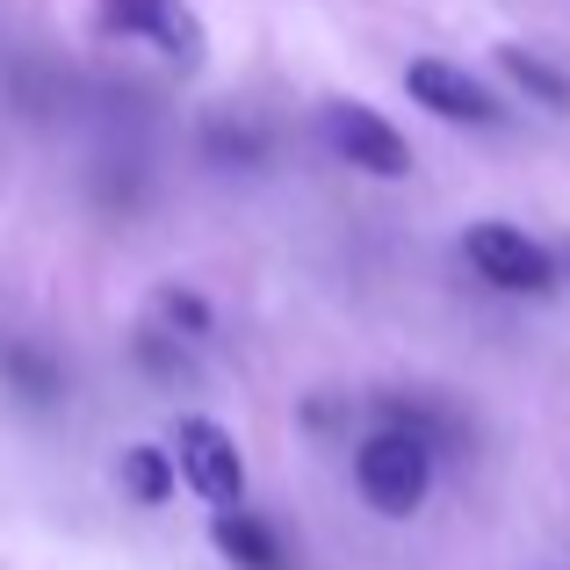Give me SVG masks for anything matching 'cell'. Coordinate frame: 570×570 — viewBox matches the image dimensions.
<instances>
[{"label":"cell","mask_w":570,"mask_h":570,"mask_svg":"<svg viewBox=\"0 0 570 570\" xmlns=\"http://www.w3.org/2000/svg\"><path fill=\"white\" fill-rule=\"evenodd\" d=\"M354 484H362V499L383 520H412L433 491V441H419L412 426H390L383 419L362 441V455H354Z\"/></svg>","instance_id":"6da1fadb"},{"label":"cell","mask_w":570,"mask_h":570,"mask_svg":"<svg viewBox=\"0 0 570 570\" xmlns=\"http://www.w3.org/2000/svg\"><path fill=\"white\" fill-rule=\"evenodd\" d=\"M462 253H470V267L491 282V289H513V296H549L557 289V261H549V246H534L528 232H513V224L484 217L462 232Z\"/></svg>","instance_id":"7a4b0ae2"},{"label":"cell","mask_w":570,"mask_h":570,"mask_svg":"<svg viewBox=\"0 0 570 570\" xmlns=\"http://www.w3.org/2000/svg\"><path fill=\"white\" fill-rule=\"evenodd\" d=\"M174 470L195 499L209 505H246V455L217 419H174Z\"/></svg>","instance_id":"3957f363"},{"label":"cell","mask_w":570,"mask_h":570,"mask_svg":"<svg viewBox=\"0 0 570 570\" xmlns=\"http://www.w3.org/2000/svg\"><path fill=\"white\" fill-rule=\"evenodd\" d=\"M95 14H101L109 37H145L153 51H167L181 72H195L203 51H209V37H203V22H195L188 0H95Z\"/></svg>","instance_id":"277c9868"},{"label":"cell","mask_w":570,"mask_h":570,"mask_svg":"<svg viewBox=\"0 0 570 570\" xmlns=\"http://www.w3.org/2000/svg\"><path fill=\"white\" fill-rule=\"evenodd\" d=\"M325 145H333L347 167L376 174V181H404V174H412V145H404L368 101H325Z\"/></svg>","instance_id":"5b68a950"},{"label":"cell","mask_w":570,"mask_h":570,"mask_svg":"<svg viewBox=\"0 0 570 570\" xmlns=\"http://www.w3.org/2000/svg\"><path fill=\"white\" fill-rule=\"evenodd\" d=\"M404 87H412L419 109L448 116V124H499V95H491L484 80H470L462 66H448V58H419V66H404Z\"/></svg>","instance_id":"8992f818"},{"label":"cell","mask_w":570,"mask_h":570,"mask_svg":"<svg viewBox=\"0 0 570 570\" xmlns=\"http://www.w3.org/2000/svg\"><path fill=\"white\" fill-rule=\"evenodd\" d=\"M217 549H224L238 570H289V557H282V542H275V528H267L261 513H246V505H224V513H217Z\"/></svg>","instance_id":"52a82bcc"},{"label":"cell","mask_w":570,"mask_h":570,"mask_svg":"<svg viewBox=\"0 0 570 570\" xmlns=\"http://www.w3.org/2000/svg\"><path fill=\"white\" fill-rule=\"evenodd\" d=\"M499 66L513 72V87H528L534 101H549V109H570V72H557L549 58H534V51H520V43H505Z\"/></svg>","instance_id":"ba28073f"},{"label":"cell","mask_w":570,"mask_h":570,"mask_svg":"<svg viewBox=\"0 0 570 570\" xmlns=\"http://www.w3.org/2000/svg\"><path fill=\"white\" fill-rule=\"evenodd\" d=\"M174 476H181V470H174V455H159V448H130V455H124V484L138 491L145 505H159V499H167V484H174Z\"/></svg>","instance_id":"9c48e42d"},{"label":"cell","mask_w":570,"mask_h":570,"mask_svg":"<svg viewBox=\"0 0 570 570\" xmlns=\"http://www.w3.org/2000/svg\"><path fill=\"white\" fill-rule=\"evenodd\" d=\"M267 138L246 124H209V159H224V167H261Z\"/></svg>","instance_id":"30bf717a"},{"label":"cell","mask_w":570,"mask_h":570,"mask_svg":"<svg viewBox=\"0 0 570 570\" xmlns=\"http://www.w3.org/2000/svg\"><path fill=\"white\" fill-rule=\"evenodd\" d=\"M159 311H167V318H174V325H188V333H203V325H209V311H203V296H188V289H167V296H159Z\"/></svg>","instance_id":"8fae6325"}]
</instances>
